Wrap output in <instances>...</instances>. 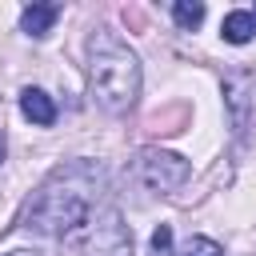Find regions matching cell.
<instances>
[{"mask_svg":"<svg viewBox=\"0 0 256 256\" xmlns=\"http://www.w3.org/2000/svg\"><path fill=\"white\" fill-rule=\"evenodd\" d=\"M152 256H172V228L168 224H160L152 232Z\"/></svg>","mask_w":256,"mask_h":256,"instance_id":"cell-10","label":"cell"},{"mask_svg":"<svg viewBox=\"0 0 256 256\" xmlns=\"http://www.w3.org/2000/svg\"><path fill=\"white\" fill-rule=\"evenodd\" d=\"M172 16H176V24H180V28H188V32H192V28L204 20V4H200V0H176V4H172Z\"/></svg>","mask_w":256,"mask_h":256,"instance_id":"cell-8","label":"cell"},{"mask_svg":"<svg viewBox=\"0 0 256 256\" xmlns=\"http://www.w3.org/2000/svg\"><path fill=\"white\" fill-rule=\"evenodd\" d=\"M96 208V172L88 164L56 168L24 208V228L44 236H72Z\"/></svg>","mask_w":256,"mask_h":256,"instance_id":"cell-1","label":"cell"},{"mask_svg":"<svg viewBox=\"0 0 256 256\" xmlns=\"http://www.w3.org/2000/svg\"><path fill=\"white\" fill-rule=\"evenodd\" d=\"M252 32H256L252 12H228V16H224V24H220V36H224L228 44H248V40H252Z\"/></svg>","mask_w":256,"mask_h":256,"instance_id":"cell-7","label":"cell"},{"mask_svg":"<svg viewBox=\"0 0 256 256\" xmlns=\"http://www.w3.org/2000/svg\"><path fill=\"white\" fill-rule=\"evenodd\" d=\"M252 24H256V12H252Z\"/></svg>","mask_w":256,"mask_h":256,"instance_id":"cell-13","label":"cell"},{"mask_svg":"<svg viewBox=\"0 0 256 256\" xmlns=\"http://www.w3.org/2000/svg\"><path fill=\"white\" fill-rule=\"evenodd\" d=\"M0 164H4V132H0Z\"/></svg>","mask_w":256,"mask_h":256,"instance_id":"cell-11","label":"cell"},{"mask_svg":"<svg viewBox=\"0 0 256 256\" xmlns=\"http://www.w3.org/2000/svg\"><path fill=\"white\" fill-rule=\"evenodd\" d=\"M132 180L144 192H172L188 180V160L164 148H140L132 160Z\"/></svg>","mask_w":256,"mask_h":256,"instance_id":"cell-4","label":"cell"},{"mask_svg":"<svg viewBox=\"0 0 256 256\" xmlns=\"http://www.w3.org/2000/svg\"><path fill=\"white\" fill-rule=\"evenodd\" d=\"M180 256H224V248H220L216 240H208V236H192V240L180 248Z\"/></svg>","mask_w":256,"mask_h":256,"instance_id":"cell-9","label":"cell"},{"mask_svg":"<svg viewBox=\"0 0 256 256\" xmlns=\"http://www.w3.org/2000/svg\"><path fill=\"white\" fill-rule=\"evenodd\" d=\"M56 16H60V4H28L24 8V16H20V28L28 32V36H48L52 32V24H56Z\"/></svg>","mask_w":256,"mask_h":256,"instance_id":"cell-6","label":"cell"},{"mask_svg":"<svg viewBox=\"0 0 256 256\" xmlns=\"http://www.w3.org/2000/svg\"><path fill=\"white\" fill-rule=\"evenodd\" d=\"M8 256H36V252H8Z\"/></svg>","mask_w":256,"mask_h":256,"instance_id":"cell-12","label":"cell"},{"mask_svg":"<svg viewBox=\"0 0 256 256\" xmlns=\"http://www.w3.org/2000/svg\"><path fill=\"white\" fill-rule=\"evenodd\" d=\"M88 76L96 104L112 116L128 112L140 96V60L112 28H96L88 36Z\"/></svg>","mask_w":256,"mask_h":256,"instance_id":"cell-2","label":"cell"},{"mask_svg":"<svg viewBox=\"0 0 256 256\" xmlns=\"http://www.w3.org/2000/svg\"><path fill=\"white\" fill-rule=\"evenodd\" d=\"M68 244L80 252V256H124L128 248H132V232H128V224L120 220V212L116 208H100V212H92L72 236H68Z\"/></svg>","mask_w":256,"mask_h":256,"instance_id":"cell-3","label":"cell"},{"mask_svg":"<svg viewBox=\"0 0 256 256\" xmlns=\"http://www.w3.org/2000/svg\"><path fill=\"white\" fill-rule=\"evenodd\" d=\"M20 112H24L32 124H40V128L56 124V104H52V96L40 92V88H24V92H20Z\"/></svg>","mask_w":256,"mask_h":256,"instance_id":"cell-5","label":"cell"}]
</instances>
